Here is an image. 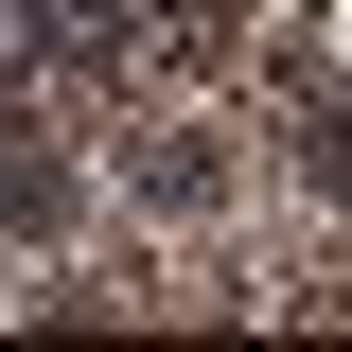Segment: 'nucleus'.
<instances>
[{
    "mask_svg": "<svg viewBox=\"0 0 352 352\" xmlns=\"http://www.w3.org/2000/svg\"><path fill=\"white\" fill-rule=\"evenodd\" d=\"M124 194H159V212H212V194H229V159H212L194 124H176V141H124Z\"/></svg>",
    "mask_w": 352,
    "mask_h": 352,
    "instance_id": "f257e3e1",
    "label": "nucleus"
},
{
    "mask_svg": "<svg viewBox=\"0 0 352 352\" xmlns=\"http://www.w3.org/2000/svg\"><path fill=\"white\" fill-rule=\"evenodd\" d=\"M53 212H71V159L36 124H0V229H53Z\"/></svg>",
    "mask_w": 352,
    "mask_h": 352,
    "instance_id": "f03ea898",
    "label": "nucleus"
},
{
    "mask_svg": "<svg viewBox=\"0 0 352 352\" xmlns=\"http://www.w3.org/2000/svg\"><path fill=\"white\" fill-rule=\"evenodd\" d=\"M300 176H317V194H352V106H335V124H300Z\"/></svg>",
    "mask_w": 352,
    "mask_h": 352,
    "instance_id": "7ed1b4c3",
    "label": "nucleus"
}]
</instances>
